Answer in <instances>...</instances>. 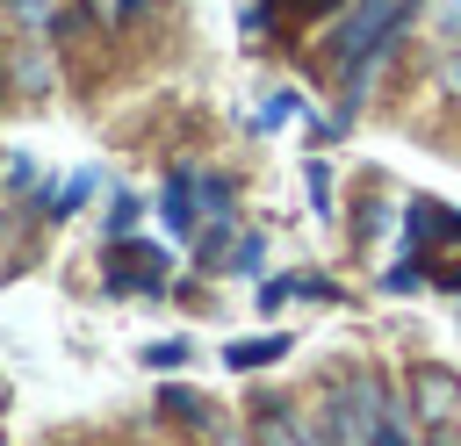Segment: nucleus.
I'll list each match as a JSON object with an SVG mask.
<instances>
[{
    "label": "nucleus",
    "instance_id": "1",
    "mask_svg": "<svg viewBox=\"0 0 461 446\" xmlns=\"http://www.w3.org/2000/svg\"><path fill=\"white\" fill-rule=\"evenodd\" d=\"M425 0H346V14H339V29L324 36V50H331V65L339 72H353V79H367V65L389 50V36L418 14Z\"/></svg>",
    "mask_w": 461,
    "mask_h": 446
},
{
    "label": "nucleus",
    "instance_id": "2",
    "mask_svg": "<svg viewBox=\"0 0 461 446\" xmlns=\"http://www.w3.org/2000/svg\"><path fill=\"white\" fill-rule=\"evenodd\" d=\"M382 417H389V388H382V374H353V381H339V388L317 403L310 432H317V446H367Z\"/></svg>",
    "mask_w": 461,
    "mask_h": 446
},
{
    "label": "nucleus",
    "instance_id": "3",
    "mask_svg": "<svg viewBox=\"0 0 461 446\" xmlns=\"http://www.w3.org/2000/svg\"><path fill=\"white\" fill-rule=\"evenodd\" d=\"M411 410L439 432V424H454L461 417V381L447 374V367H411Z\"/></svg>",
    "mask_w": 461,
    "mask_h": 446
},
{
    "label": "nucleus",
    "instance_id": "4",
    "mask_svg": "<svg viewBox=\"0 0 461 446\" xmlns=\"http://www.w3.org/2000/svg\"><path fill=\"white\" fill-rule=\"evenodd\" d=\"M252 446H317V432H310V417H295L288 403H259Z\"/></svg>",
    "mask_w": 461,
    "mask_h": 446
},
{
    "label": "nucleus",
    "instance_id": "5",
    "mask_svg": "<svg viewBox=\"0 0 461 446\" xmlns=\"http://www.w3.org/2000/svg\"><path fill=\"white\" fill-rule=\"evenodd\" d=\"M158 417H166V424H180V432H194V439L216 424V410H209V396H202V388H158Z\"/></svg>",
    "mask_w": 461,
    "mask_h": 446
},
{
    "label": "nucleus",
    "instance_id": "6",
    "mask_svg": "<svg viewBox=\"0 0 461 446\" xmlns=\"http://www.w3.org/2000/svg\"><path fill=\"white\" fill-rule=\"evenodd\" d=\"M108 281H115V288H130V281H137V288H151V281H158V266H151V259H137V237H122V245L108 252Z\"/></svg>",
    "mask_w": 461,
    "mask_h": 446
},
{
    "label": "nucleus",
    "instance_id": "7",
    "mask_svg": "<svg viewBox=\"0 0 461 446\" xmlns=\"http://www.w3.org/2000/svg\"><path fill=\"white\" fill-rule=\"evenodd\" d=\"M288 352V338L274 331V338H238V345H223V360L238 367V374H252V367H267V360H281Z\"/></svg>",
    "mask_w": 461,
    "mask_h": 446
},
{
    "label": "nucleus",
    "instance_id": "8",
    "mask_svg": "<svg viewBox=\"0 0 461 446\" xmlns=\"http://www.w3.org/2000/svg\"><path fill=\"white\" fill-rule=\"evenodd\" d=\"M0 14H14L22 29H50V14H58V0H0Z\"/></svg>",
    "mask_w": 461,
    "mask_h": 446
},
{
    "label": "nucleus",
    "instance_id": "9",
    "mask_svg": "<svg viewBox=\"0 0 461 446\" xmlns=\"http://www.w3.org/2000/svg\"><path fill=\"white\" fill-rule=\"evenodd\" d=\"M101 7H108V14H101V29H137L151 0H101Z\"/></svg>",
    "mask_w": 461,
    "mask_h": 446
},
{
    "label": "nucleus",
    "instance_id": "10",
    "mask_svg": "<svg viewBox=\"0 0 461 446\" xmlns=\"http://www.w3.org/2000/svg\"><path fill=\"white\" fill-rule=\"evenodd\" d=\"M173 223H194V194H187V180H166V201H158Z\"/></svg>",
    "mask_w": 461,
    "mask_h": 446
},
{
    "label": "nucleus",
    "instance_id": "11",
    "mask_svg": "<svg viewBox=\"0 0 461 446\" xmlns=\"http://www.w3.org/2000/svg\"><path fill=\"white\" fill-rule=\"evenodd\" d=\"M144 360L151 367H180L187 360V338H158V345H144Z\"/></svg>",
    "mask_w": 461,
    "mask_h": 446
},
{
    "label": "nucleus",
    "instance_id": "12",
    "mask_svg": "<svg viewBox=\"0 0 461 446\" xmlns=\"http://www.w3.org/2000/svg\"><path fill=\"white\" fill-rule=\"evenodd\" d=\"M367 446H411V432H403V417H382V424H375V439H367Z\"/></svg>",
    "mask_w": 461,
    "mask_h": 446
},
{
    "label": "nucleus",
    "instance_id": "13",
    "mask_svg": "<svg viewBox=\"0 0 461 446\" xmlns=\"http://www.w3.org/2000/svg\"><path fill=\"white\" fill-rule=\"evenodd\" d=\"M202 446H252V432H223V424H209V432H202Z\"/></svg>",
    "mask_w": 461,
    "mask_h": 446
},
{
    "label": "nucleus",
    "instance_id": "14",
    "mask_svg": "<svg viewBox=\"0 0 461 446\" xmlns=\"http://www.w3.org/2000/svg\"><path fill=\"white\" fill-rule=\"evenodd\" d=\"M439 29H447V36L461 29V0H439Z\"/></svg>",
    "mask_w": 461,
    "mask_h": 446
},
{
    "label": "nucleus",
    "instance_id": "15",
    "mask_svg": "<svg viewBox=\"0 0 461 446\" xmlns=\"http://www.w3.org/2000/svg\"><path fill=\"white\" fill-rule=\"evenodd\" d=\"M425 446H461V439H454V424H439V432H432Z\"/></svg>",
    "mask_w": 461,
    "mask_h": 446
},
{
    "label": "nucleus",
    "instance_id": "16",
    "mask_svg": "<svg viewBox=\"0 0 461 446\" xmlns=\"http://www.w3.org/2000/svg\"><path fill=\"white\" fill-rule=\"evenodd\" d=\"M0 94H7V65H0Z\"/></svg>",
    "mask_w": 461,
    "mask_h": 446
},
{
    "label": "nucleus",
    "instance_id": "17",
    "mask_svg": "<svg viewBox=\"0 0 461 446\" xmlns=\"http://www.w3.org/2000/svg\"><path fill=\"white\" fill-rule=\"evenodd\" d=\"M72 446H86V439H72Z\"/></svg>",
    "mask_w": 461,
    "mask_h": 446
}]
</instances>
